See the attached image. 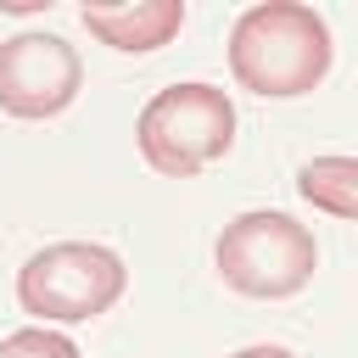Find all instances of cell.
I'll return each mask as SVG.
<instances>
[{
	"label": "cell",
	"mask_w": 358,
	"mask_h": 358,
	"mask_svg": "<svg viewBox=\"0 0 358 358\" xmlns=\"http://www.w3.org/2000/svg\"><path fill=\"white\" fill-rule=\"evenodd\" d=\"M84 28L123 50V56H145L162 50L179 28H185V6L179 0H134V6H84Z\"/></svg>",
	"instance_id": "cell-6"
},
{
	"label": "cell",
	"mask_w": 358,
	"mask_h": 358,
	"mask_svg": "<svg viewBox=\"0 0 358 358\" xmlns=\"http://www.w3.org/2000/svg\"><path fill=\"white\" fill-rule=\"evenodd\" d=\"M330 28L313 6L296 0H268L235 17L229 28V73L241 90L263 101H296L313 95L330 73Z\"/></svg>",
	"instance_id": "cell-1"
},
{
	"label": "cell",
	"mask_w": 358,
	"mask_h": 358,
	"mask_svg": "<svg viewBox=\"0 0 358 358\" xmlns=\"http://www.w3.org/2000/svg\"><path fill=\"white\" fill-rule=\"evenodd\" d=\"M84 84V62L62 34L28 28L0 45V106L11 117H56L73 106Z\"/></svg>",
	"instance_id": "cell-5"
},
{
	"label": "cell",
	"mask_w": 358,
	"mask_h": 358,
	"mask_svg": "<svg viewBox=\"0 0 358 358\" xmlns=\"http://www.w3.org/2000/svg\"><path fill=\"white\" fill-rule=\"evenodd\" d=\"M213 263L229 291L257 296V302H280L313 280L319 246L291 213H241L218 229Z\"/></svg>",
	"instance_id": "cell-3"
},
{
	"label": "cell",
	"mask_w": 358,
	"mask_h": 358,
	"mask_svg": "<svg viewBox=\"0 0 358 358\" xmlns=\"http://www.w3.org/2000/svg\"><path fill=\"white\" fill-rule=\"evenodd\" d=\"M296 190H302V201H313L319 213L352 218V213H358V162H352V157H313V162H302Z\"/></svg>",
	"instance_id": "cell-7"
},
{
	"label": "cell",
	"mask_w": 358,
	"mask_h": 358,
	"mask_svg": "<svg viewBox=\"0 0 358 358\" xmlns=\"http://www.w3.org/2000/svg\"><path fill=\"white\" fill-rule=\"evenodd\" d=\"M229 358H296L291 347H274V341H263V347H241V352H229Z\"/></svg>",
	"instance_id": "cell-9"
},
{
	"label": "cell",
	"mask_w": 358,
	"mask_h": 358,
	"mask_svg": "<svg viewBox=\"0 0 358 358\" xmlns=\"http://www.w3.org/2000/svg\"><path fill=\"white\" fill-rule=\"evenodd\" d=\"M140 157L168 179H196L201 168L224 162L235 145V101L218 84H168L145 101L140 123Z\"/></svg>",
	"instance_id": "cell-2"
},
{
	"label": "cell",
	"mask_w": 358,
	"mask_h": 358,
	"mask_svg": "<svg viewBox=\"0 0 358 358\" xmlns=\"http://www.w3.org/2000/svg\"><path fill=\"white\" fill-rule=\"evenodd\" d=\"M0 358H78V347H73L62 330H45V324H34V330H17V336H6V341H0Z\"/></svg>",
	"instance_id": "cell-8"
},
{
	"label": "cell",
	"mask_w": 358,
	"mask_h": 358,
	"mask_svg": "<svg viewBox=\"0 0 358 358\" xmlns=\"http://www.w3.org/2000/svg\"><path fill=\"white\" fill-rule=\"evenodd\" d=\"M129 285V268L112 246H95V241H56V246H39L22 274H17V302L22 313L45 319V324H78V319H95L106 313Z\"/></svg>",
	"instance_id": "cell-4"
}]
</instances>
